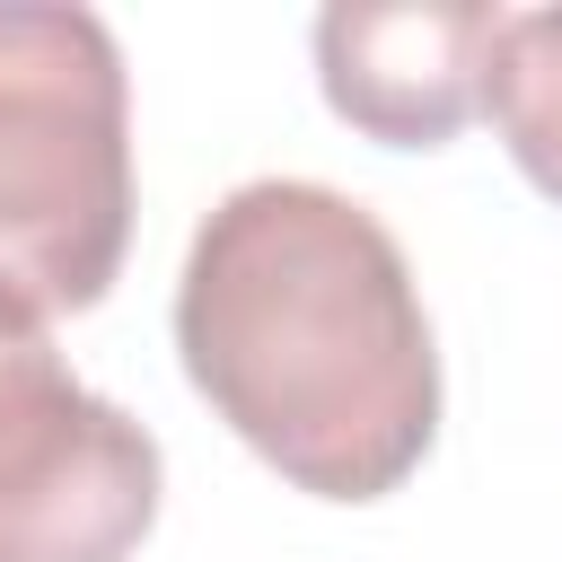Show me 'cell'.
Returning a JSON list of instances; mask_svg holds the SVG:
<instances>
[{"mask_svg": "<svg viewBox=\"0 0 562 562\" xmlns=\"http://www.w3.org/2000/svg\"><path fill=\"white\" fill-rule=\"evenodd\" d=\"M501 26L509 9L492 0H334L316 18V88L351 132L439 149L474 123Z\"/></svg>", "mask_w": 562, "mask_h": 562, "instance_id": "obj_4", "label": "cell"}, {"mask_svg": "<svg viewBox=\"0 0 562 562\" xmlns=\"http://www.w3.org/2000/svg\"><path fill=\"white\" fill-rule=\"evenodd\" d=\"M132 246V88L97 9L0 0V281L44 316L114 290Z\"/></svg>", "mask_w": 562, "mask_h": 562, "instance_id": "obj_2", "label": "cell"}, {"mask_svg": "<svg viewBox=\"0 0 562 562\" xmlns=\"http://www.w3.org/2000/svg\"><path fill=\"white\" fill-rule=\"evenodd\" d=\"M483 105L518 158V176L562 202V9H518L492 44V79Z\"/></svg>", "mask_w": 562, "mask_h": 562, "instance_id": "obj_5", "label": "cell"}, {"mask_svg": "<svg viewBox=\"0 0 562 562\" xmlns=\"http://www.w3.org/2000/svg\"><path fill=\"white\" fill-rule=\"evenodd\" d=\"M176 351L193 395L316 501H386L439 439L413 263L334 184L255 176L193 228Z\"/></svg>", "mask_w": 562, "mask_h": 562, "instance_id": "obj_1", "label": "cell"}, {"mask_svg": "<svg viewBox=\"0 0 562 562\" xmlns=\"http://www.w3.org/2000/svg\"><path fill=\"white\" fill-rule=\"evenodd\" d=\"M158 527V439L70 378L44 307L0 281V562H132Z\"/></svg>", "mask_w": 562, "mask_h": 562, "instance_id": "obj_3", "label": "cell"}]
</instances>
